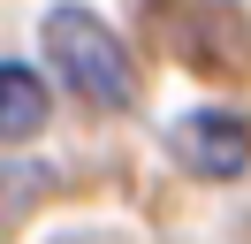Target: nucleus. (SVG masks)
Segmentation results:
<instances>
[{
	"label": "nucleus",
	"instance_id": "f257e3e1",
	"mask_svg": "<svg viewBox=\"0 0 251 244\" xmlns=\"http://www.w3.org/2000/svg\"><path fill=\"white\" fill-rule=\"evenodd\" d=\"M38 46H46L53 76H61L84 107H129V99H137L129 46L114 38L107 15L76 8V0H61V8H46V23H38Z\"/></svg>",
	"mask_w": 251,
	"mask_h": 244
},
{
	"label": "nucleus",
	"instance_id": "7ed1b4c3",
	"mask_svg": "<svg viewBox=\"0 0 251 244\" xmlns=\"http://www.w3.org/2000/svg\"><path fill=\"white\" fill-rule=\"evenodd\" d=\"M46 130V84L23 61H0V145H23V137Z\"/></svg>",
	"mask_w": 251,
	"mask_h": 244
},
{
	"label": "nucleus",
	"instance_id": "f03ea898",
	"mask_svg": "<svg viewBox=\"0 0 251 244\" xmlns=\"http://www.w3.org/2000/svg\"><path fill=\"white\" fill-rule=\"evenodd\" d=\"M168 145H175V160H183L190 176L228 183V176L251 168V122L228 115V107H198V115H183V122L168 130Z\"/></svg>",
	"mask_w": 251,
	"mask_h": 244
}]
</instances>
